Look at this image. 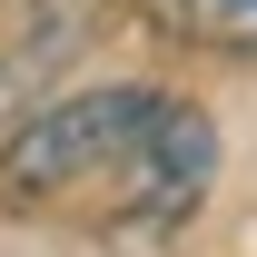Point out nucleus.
Instances as JSON below:
<instances>
[{"label": "nucleus", "instance_id": "f257e3e1", "mask_svg": "<svg viewBox=\"0 0 257 257\" xmlns=\"http://www.w3.org/2000/svg\"><path fill=\"white\" fill-rule=\"evenodd\" d=\"M168 89H139V79H109V89H60L40 99L30 119L10 128V149H0V188L40 208V198H69V188H119L128 149L149 139Z\"/></svg>", "mask_w": 257, "mask_h": 257}, {"label": "nucleus", "instance_id": "f03ea898", "mask_svg": "<svg viewBox=\"0 0 257 257\" xmlns=\"http://www.w3.org/2000/svg\"><path fill=\"white\" fill-rule=\"evenodd\" d=\"M208 178H218V128H208V109L159 99L149 139L128 149L119 188H109V218H119V227H178V218H198Z\"/></svg>", "mask_w": 257, "mask_h": 257}, {"label": "nucleus", "instance_id": "7ed1b4c3", "mask_svg": "<svg viewBox=\"0 0 257 257\" xmlns=\"http://www.w3.org/2000/svg\"><path fill=\"white\" fill-rule=\"evenodd\" d=\"M149 20H159L168 40H198V50L257 60V0H149Z\"/></svg>", "mask_w": 257, "mask_h": 257}]
</instances>
